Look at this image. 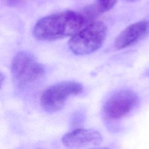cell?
Wrapping results in <instances>:
<instances>
[{
    "mask_svg": "<svg viewBox=\"0 0 149 149\" xmlns=\"http://www.w3.org/2000/svg\"><path fill=\"white\" fill-rule=\"evenodd\" d=\"M86 21L84 16L76 12H59L38 20L33 33L40 40H55L73 36L83 28Z\"/></svg>",
    "mask_w": 149,
    "mask_h": 149,
    "instance_id": "6da1fadb",
    "label": "cell"
},
{
    "mask_svg": "<svg viewBox=\"0 0 149 149\" xmlns=\"http://www.w3.org/2000/svg\"><path fill=\"white\" fill-rule=\"evenodd\" d=\"M107 29L102 22H92L72 36L69 48L78 55H85L98 50L106 38Z\"/></svg>",
    "mask_w": 149,
    "mask_h": 149,
    "instance_id": "7a4b0ae2",
    "label": "cell"
},
{
    "mask_svg": "<svg viewBox=\"0 0 149 149\" xmlns=\"http://www.w3.org/2000/svg\"><path fill=\"white\" fill-rule=\"evenodd\" d=\"M11 73L14 82L19 87L24 88L41 79L45 69L31 54L20 51L12 61Z\"/></svg>",
    "mask_w": 149,
    "mask_h": 149,
    "instance_id": "3957f363",
    "label": "cell"
},
{
    "mask_svg": "<svg viewBox=\"0 0 149 149\" xmlns=\"http://www.w3.org/2000/svg\"><path fill=\"white\" fill-rule=\"evenodd\" d=\"M83 90L82 85L74 81H65L54 84L42 93L40 103L47 112H54L60 110L69 97L80 94Z\"/></svg>",
    "mask_w": 149,
    "mask_h": 149,
    "instance_id": "277c9868",
    "label": "cell"
},
{
    "mask_svg": "<svg viewBox=\"0 0 149 149\" xmlns=\"http://www.w3.org/2000/svg\"><path fill=\"white\" fill-rule=\"evenodd\" d=\"M139 102V98L133 90H119L112 94L105 101L103 112L109 119H119L132 111Z\"/></svg>",
    "mask_w": 149,
    "mask_h": 149,
    "instance_id": "5b68a950",
    "label": "cell"
},
{
    "mask_svg": "<svg viewBox=\"0 0 149 149\" xmlns=\"http://www.w3.org/2000/svg\"><path fill=\"white\" fill-rule=\"evenodd\" d=\"M149 35V20L135 22L125 28L116 38L114 47L122 49L130 47Z\"/></svg>",
    "mask_w": 149,
    "mask_h": 149,
    "instance_id": "8992f818",
    "label": "cell"
},
{
    "mask_svg": "<svg viewBox=\"0 0 149 149\" xmlns=\"http://www.w3.org/2000/svg\"><path fill=\"white\" fill-rule=\"evenodd\" d=\"M102 140L101 134L97 131L77 129L65 134L62 139V143L67 147L79 148L99 145Z\"/></svg>",
    "mask_w": 149,
    "mask_h": 149,
    "instance_id": "52a82bcc",
    "label": "cell"
},
{
    "mask_svg": "<svg viewBox=\"0 0 149 149\" xmlns=\"http://www.w3.org/2000/svg\"><path fill=\"white\" fill-rule=\"evenodd\" d=\"M116 1L117 0H96L93 4L84 8L83 15L86 20L96 17L111 9Z\"/></svg>",
    "mask_w": 149,
    "mask_h": 149,
    "instance_id": "ba28073f",
    "label": "cell"
},
{
    "mask_svg": "<svg viewBox=\"0 0 149 149\" xmlns=\"http://www.w3.org/2000/svg\"><path fill=\"white\" fill-rule=\"evenodd\" d=\"M22 0H5L6 3H8L9 5L14 6L20 2Z\"/></svg>",
    "mask_w": 149,
    "mask_h": 149,
    "instance_id": "9c48e42d",
    "label": "cell"
},
{
    "mask_svg": "<svg viewBox=\"0 0 149 149\" xmlns=\"http://www.w3.org/2000/svg\"><path fill=\"white\" fill-rule=\"evenodd\" d=\"M125 1H127V2H135V1H137L138 0H124Z\"/></svg>",
    "mask_w": 149,
    "mask_h": 149,
    "instance_id": "30bf717a",
    "label": "cell"
}]
</instances>
